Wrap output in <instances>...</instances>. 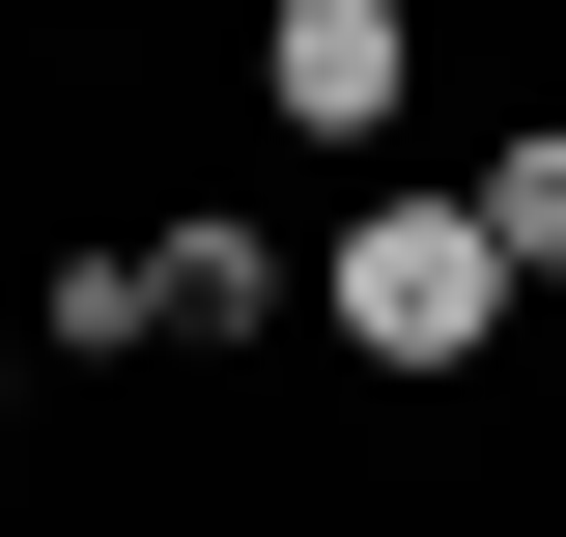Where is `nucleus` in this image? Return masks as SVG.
Masks as SVG:
<instances>
[{
	"mask_svg": "<svg viewBox=\"0 0 566 537\" xmlns=\"http://www.w3.org/2000/svg\"><path fill=\"white\" fill-rule=\"evenodd\" d=\"M312 312H340L368 368H482V339H510V227L482 199H368L340 255H312Z\"/></svg>",
	"mask_w": 566,
	"mask_h": 537,
	"instance_id": "obj_1",
	"label": "nucleus"
},
{
	"mask_svg": "<svg viewBox=\"0 0 566 537\" xmlns=\"http://www.w3.org/2000/svg\"><path fill=\"white\" fill-rule=\"evenodd\" d=\"M255 85H283V141H368V114H397V0H283Z\"/></svg>",
	"mask_w": 566,
	"mask_h": 537,
	"instance_id": "obj_2",
	"label": "nucleus"
},
{
	"mask_svg": "<svg viewBox=\"0 0 566 537\" xmlns=\"http://www.w3.org/2000/svg\"><path fill=\"white\" fill-rule=\"evenodd\" d=\"M255 312H283L255 227H170V255H142V339H255Z\"/></svg>",
	"mask_w": 566,
	"mask_h": 537,
	"instance_id": "obj_3",
	"label": "nucleus"
},
{
	"mask_svg": "<svg viewBox=\"0 0 566 537\" xmlns=\"http://www.w3.org/2000/svg\"><path fill=\"white\" fill-rule=\"evenodd\" d=\"M482 227H510V283H566V114H538V141L482 170Z\"/></svg>",
	"mask_w": 566,
	"mask_h": 537,
	"instance_id": "obj_4",
	"label": "nucleus"
}]
</instances>
